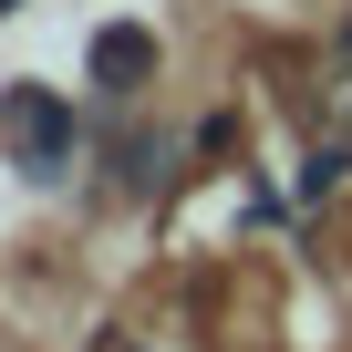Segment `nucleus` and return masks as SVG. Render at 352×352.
I'll return each instance as SVG.
<instances>
[{"label": "nucleus", "instance_id": "20e7f679", "mask_svg": "<svg viewBox=\"0 0 352 352\" xmlns=\"http://www.w3.org/2000/svg\"><path fill=\"white\" fill-rule=\"evenodd\" d=\"M94 352H145V342H124V331H94Z\"/></svg>", "mask_w": 352, "mask_h": 352}, {"label": "nucleus", "instance_id": "f257e3e1", "mask_svg": "<svg viewBox=\"0 0 352 352\" xmlns=\"http://www.w3.org/2000/svg\"><path fill=\"white\" fill-rule=\"evenodd\" d=\"M0 145H11V166L32 176V187H52V176L83 155V114H73V94H52V83H11V94H0Z\"/></svg>", "mask_w": 352, "mask_h": 352}, {"label": "nucleus", "instance_id": "39448f33", "mask_svg": "<svg viewBox=\"0 0 352 352\" xmlns=\"http://www.w3.org/2000/svg\"><path fill=\"white\" fill-rule=\"evenodd\" d=\"M11 11H21V0H0V21H11Z\"/></svg>", "mask_w": 352, "mask_h": 352}, {"label": "nucleus", "instance_id": "423d86ee", "mask_svg": "<svg viewBox=\"0 0 352 352\" xmlns=\"http://www.w3.org/2000/svg\"><path fill=\"white\" fill-rule=\"evenodd\" d=\"M342 52H352V21H342Z\"/></svg>", "mask_w": 352, "mask_h": 352}, {"label": "nucleus", "instance_id": "7ed1b4c3", "mask_svg": "<svg viewBox=\"0 0 352 352\" xmlns=\"http://www.w3.org/2000/svg\"><path fill=\"white\" fill-rule=\"evenodd\" d=\"M342 176H352V135H321V145H311V155H300V197H311V208H321V197H331V187H342Z\"/></svg>", "mask_w": 352, "mask_h": 352}, {"label": "nucleus", "instance_id": "f03ea898", "mask_svg": "<svg viewBox=\"0 0 352 352\" xmlns=\"http://www.w3.org/2000/svg\"><path fill=\"white\" fill-rule=\"evenodd\" d=\"M155 73H166V42H155L145 21H104V32L83 42V83H94L104 104H135Z\"/></svg>", "mask_w": 352, "mask_h": 352}]
</instances>
